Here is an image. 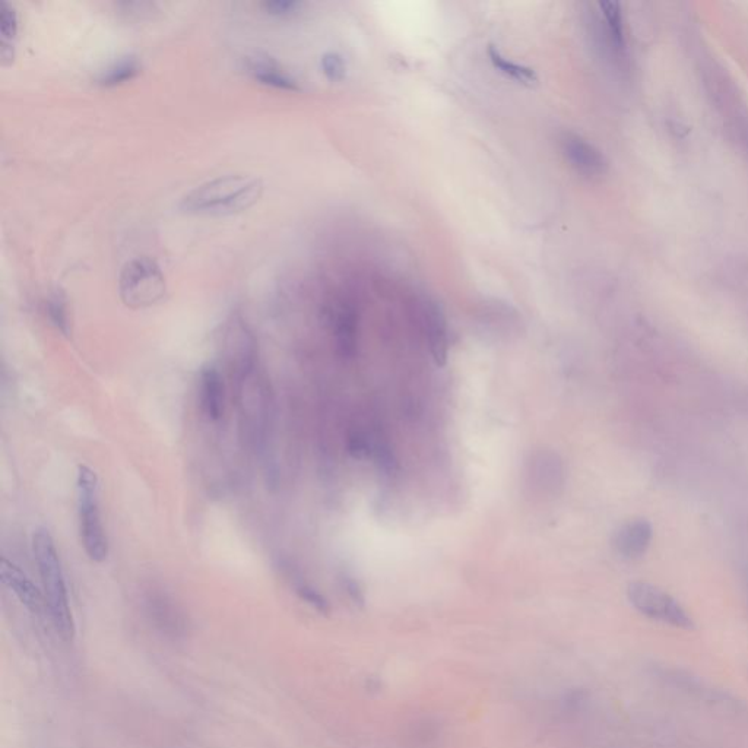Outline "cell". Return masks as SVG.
I'll return each mask as SVG.
<instances>
[{"label": "cell", "instance_id": "ac0fdd59", "mask_svg": "<svg viewBox=\"0 0 748 748\" xmlns=\"http://www.w3.org/2000/svg\"><path fill=\"white\" fill-rule=\"evenodd\" d=\"M19 30V19L17 11L14 6L9 3H3L0 8V47H2L3 60L12 59L14 57V43L17 40Z\"/></svg>", "mask_w": 748, "mask_h": 748}, {"label": "cell", "instance_id": "603a6c76", "mask_svg": "<svg viewBox=\"0 0 748 748\" xmlns=\"http://www.w3.org/2000/svg\"><path fill=\"white\" fill-rule=\"evenodd\" d=\"M344 588L347 589L348 595L353 598V601L356 602V604H364V595L356 580L344 578Z\"/></svg>", "mask_w": 748, "mask_h": 748}, {"label": "cell", "instance_id": "d6986e66", "mask_svg": "<svg viewBox=\"0 0 748 748\" xmlns=\"http://www.w3.org/2000/svg\"><path fill=\"white\" fill-rule=\"evenodd\" d=\"M47 318L55 326L60 334L69 337L71 335V319H69L68 300L62 291L57 290L50 294L46 303Z\"/></svg>", "mask_w": 748, "mask_h": 748}, {"label": "cell", "instance_id": "7402d4cb", "mask_svg": "<svg viewBox=\"0 0 748 748\" xmlns=\"http://www.w3.org/2000/svg\"><path fill=\"white\" fill-rule=\"evenodd\" d=\"M297 595L307 604L312 605L319 613L326 614L329 611V604L326 598L313 586L307 585L306 582H299L296 585Z\"/></svg>", "mask_w": 748, "mask_h": 748}, {"label": "cell", "instance_id": "9c48e42d", "mask_svg": "<svg viewBox=\"0 0 748 748\" xmlns=\"http://www.w3.org/2000/svg\"><path fill=\"white\" fill-rule=\"evenodd\" d=\"M531 486L544 494H557L563 486V464L553 452H540L529 462Z\"/></svg>", "mask_w": 748, "mask_h": 748}, {"label": "cell", "instance_id": "5bb4252c", "mask_svg": "<svg viewBox=\"0 0 748 748\" xmlns=\"http://www.w3.org/2000/svg\"><path fill=\"white\" fill-rule=\"evenodd\" d=\"M142 71V63L138 56L128 55L114 60L109 66L98 72L95 84L103 88H114L131 82Z\"/></svg>", "mask_w": 748, "mask_h": 748}, {"label": "cell", "instance_id": "6da1fadb", "mask_svg": "<svg viewBox=\"0 0 748 748\" xmlns=\"http://www.w3.org/2000/svg\"><path fill=\"white\" fill-rule=\"evenodd\" d=\"M263 190L265 185L261 177L228 174L190 190L180 201L179 209L192 217H233L258 204Z\"/></svg>", "mask_w": 748, "mask_h": 748}, {"label": "cell", "instance_id": "52a82bcc", "mask_svg": "<svg viewBox=\"0 0 748 748\" xmlns=\"http://www.w3.org/2000/svg\"><path fill=\"white\" fill-rule=\"evenodd\" d=\"M244 71L250 78L255 79L265 87L274 90L287 91V93H299L301 87L299 81L290 72L272 59L271 56L255 55L244 59Z\"/></svg>", "mask_w": 748, "mask_h": 748}, {"label": "cell", "instance_id": "5b68a950", "mask_svg": "<svg viewBox=\"0 0 748 748\" xmlns=\"http://www.w3.org/2000/svg\"><path fill=\"white\" fill-rule=\"evenodd\" d=\"M630 604L642 616L675 629L692 630L694 623L686 610L670 594L646 582H633L627 588Z\"/></svg>", "mask_w": 748, "mask_h": 748}, {"label": "cell", "instance_id": "9a60e30c", "mask_svg": "<svg viewBox=\"0 0 748 748\" xmlns=\"http://www.w3.org/2000/svg\"><path fill=\"white\" fill-rule=\"evenodd\" d=\"M599 12H601L602 34H604L605 43L610 46L617 55H621L626 47V38H624L623 15L617 2L599 3Z\"/></svg>", "mask_w": 748, "mask_h": 748}, {"label": "cell", "instance_id": "2e32d148", "mask_svg": "<svg viewBox=\"0 0 748 748\" xmlns=\"http://www.w3.org/2000/svg\"><path fill=\"white\" fill-rule=\"evenodd\" d=\"M426 320L429 326L430 350L434 361L443 366L448 360V329L446 319L440 307L434 303L427 304Z\"/></svg>", "mask_w": 748, "mask_h": 748}, {"label": "cell", "instance_id": "e0dca14e", "mask_svg": "<svg viewBox=\"0 0 748 748\" xmlns=\"http://www.w3.org/2000/svg\"><path fill=\"white\" fill-rule=\"evenodd\" d=\"M488 59H490L491 65L502 72L507 78L513 79V81L521 82V84L532 85L537 84L538 76L535 74L534 69L528 68L525 65H519V63L512 62L500 53L497 47H488Z\"/></svg>", "mask_w": 748, "mask_h": 748}, {"label": "cell", "instance_id": "ba28073f", "mask_svg": "<svg viewBox=\"0 0 748 748\" xmlns=\"http://www.w3.org/2000/svg\"><path fill=\"white\" fill-rule=\"evenodd\" d=\"M652 526L646 519H633L618 528L614 535L613 545L618 556L627 560L642 557L651 545Z\"/></svg>", "mask_w": 748, "mask_h": 748}, {"label": "cell", "instance_id": "8fae6325", "mask_svg": "<svg viewBox=\"0 0 748 748\" xmlns=\"http://www.w3.org/2000/svg\"><path fill=\"white\" fill-rule=\"evenodd\" d=\"M0 578H2L3 585L14 592L15 597L21 601L22 605H25L33 613H40L44 597L17 564L8 559H2Z\"/></svg>", "mask_w": 748, "mask_h": 748}, {"label": "cell", "instance_id": "7a4b0ae2", "mask_svg": "<svg viewBox=\"0 0 748 748\" xmlns=\"http://www.w3.org/2000/svg\"><path fill=\"white\" fill-rule=\"evenodd\" d=\"M33 551L38 573L43 583L44 602L57 635L65 642L74 639L75 624L69 604L68 588L55 541L47 529H37L33 537Z\"/></svg>", "mask_w": 748, "mask_h": 748}, {"label": "cell", "instance_id": "4fadbf2b", "mask_svg": "<svg viewBox=\"0 0 748 748\" xmlns=\"http://www.w3.org/2000/svg\"><path fill=\"white\" fill-rule=\"evenodd\" d=\"M148 611L155 626L170 636H180L185 632V620L173 602L166 595H152L148 601Z\"/></svg>", "mask_w": 748, "mask_h": 748}, {"label": "cell", "instance_id": "8992f818", "mask_svg": "<svg viewBox=\"0 0 748 748\" xmlns=\"http://www.w3.org/2000/svg\"><path fill=\"white\" fill-rule=\"evenodd\" d=\"M560 148L567 163L578 171L580 176L594 179L607 173L608 163L602 152L582 136L572 132L561 133Z\"/></svg>", "mask_w": 748, "mask_h": 748}, {"label": "cell", "instance_id": "277c9868", "mask_svg": "<svg viewBox=\"0 0 748 748\" xmlns=\"http://www.w3.org/2000/svg\"><path fill=\"white\" fill-rule=\"evenodd\" d=\"M166 294V277L154 259L144 256L132 259L123 266L119 277V296L129 309H148L163 301Z\"/></svg>", "mask_w": 748, "mask_h": 748}, {"label": "cell", "instance_id": "ffe728a7", "mask_svg": "<svg viewBox=\"0 0 748 748\" xmlns=\"http://www.w3.org/2000/svg\"><path fill=\"white\" fill-rule=\"evenodd\" d=\"M320 68H322L323 75L332 82L344 81L345 76H347V65H345L344 57L335 52L325 53L322 56Z\"/></svg>", "mask_w": 748, "mask_h": 748}, {"label": "cell", "instance_id": "7c38bea8", "mask_svg": "<svg viewBox=\"0 0 748 748\" xmlns=\"http://www.w3.org/2000/svg\"><path fill=\"white\" fill-rule=\"evenodd\" d=\"M335 341L342 357H354L357 350V315L348 304H338L332 312Z\"/></svg>", "mask_w": 748, "mask_h": 748}, {"label": "cell", "instance_id": "30bf717a", "mask_svg": "<svg viewBox=\"0 0 748 748\" xmlns=\"http://www.w3.org/2000/svg\"><path fill=\"white\" fill-rule=\"evenodd\" d=\"M199 402L202 412L211 421H220L225 410L224 379L217 367L208 364L202 367L199 376Z\"/></svg>", "mask_w": 748, "mask_h": 748}, {"label": "cell", "instance_id": "44dd1931", "mask_svg": "<svg viewBox=\"0 0 748 748\" xmlns=\"http://www.w3.org/2000/svg\"><path fill=\"white\" fill-rule=\"evenodd\" d=\"M263 11L274 18H291L299 14L303 3L297 0H268L261 3Z\"/></svg>", "mask_w": 748, "mask_h": 748}, {"label": "cell", "instance_id": "3957f363", "mask_svg": "<svg viewBox=\"0 0 748 748\" xmlns=\"http://www.w3.org/2000/svg\"><path fill=\"white\" fill-rule=\"evenodd\" d=\"M76 496H78L79 534L85 553L95 563H103L109 556V541L101 521L98 502V477L87 467L79 465L76 474Z\"/></svg>", "mask_w": 748, "mask_h": 748}]
</instances>
